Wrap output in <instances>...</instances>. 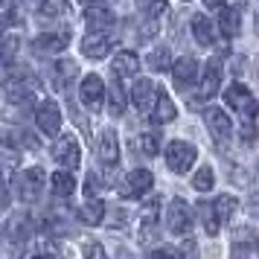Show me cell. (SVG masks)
<instances>
[{"mask_svg": "<svg viewBox=\"0 0 259 259\" xmlns=\"http://www.w3.org/2000/svg\"><path fill=\"white\" fill-rule=\"evenodd\" d=\"M160 146H163V137H160L157 131H146V134L137 137V149H140L143 154H149V157H154V154L160 152Z\"/></svg>", "mask_w": 259, "mask_h": 259, "instance_id": "cell-30", "label": "cell"}, {"mask_svg": "<svg viewBox=\"0 0 259 259\" xmlns=\"http://www.w3.org/2000/svg\"><path fill=\"white\" fill-rule=\"evenodd\" d=\"M256 32H259V15H256Z\"/></svg>", "mask_w": 259, "mask_h": 259, "instance_id": "cell-46", "label": "cell"}, {"mask_svg": "<svg viewBox=\"0 0 259 259\" xmlns=\"http://www.w3.org/2000/svg\"><path fill=\"white\" fill-rule=\"evenodd\" d=\"M230 259H259V233L253 227H236L230 239Z\"/></svg>", "mask_w": 259, "mask_h": 259, "instance_id": "cell-4", "label": "cell"}, {"mask_svg": "<svg viewBox=\"0 0 259 259\" xmlns=\"http://www.w3.org/2000/svg\"><path fill=\"white\" fill-rule=\"evenodd\" d=\"M6 250H9V259H21V253H24L26 247V239H29V230H32V224H29V219H26L24 212H18V215H12L9 222H6Z\"/></svg>", "mask_w": 259, "mask_h": 259, "instance_id": "cell-2", "label": "cell"}, {"mask_svg": "<svg viewBox=\"0 0 259 259\" xmlns=\"http://www.w3.org/2000/svg\"><path fill=\"white\" fill-rule=\"evenodd\" d=\"M114 76L117 79H131V76H137L140 73V59L131 53V50H122V53H117V59H114Z\"/></svg>", "mask_w": 259, "mask_h": 259, "instance_id": "cell-19", "label": "cell"}, {"mask_svg": "<svg viewBox=\"0 0 259 259\" xmlns=\"http://www.w3.org/2000/svg\"><path fill=\"white\" fill-rule=\"evenodd\" d=\"M82 6H88V9H96V6H102V0H79Z\"/></svg>", "mask_w": 259, "mask_h": 259, "instance_id": "cell-42", "label": "cell"}, {"mask_svg": "<svg viewBox=\"0 0 259 259\" xmlns=\"http://www.w3.org/2000/svg\"><path fill=\"white\" fill-rule=\"evenodd\" d=\"M157 239V201L146 204V215H143V224H140V242L149 245Z\"/></svg>", "mask_w": 259, "mask_h": 259, "instance_id": "cell-23", "label": "cell"}, {"mask_svg": "<svg viewBox=\"0 0 259 259\" xmlns=\"http://www.w3.org/2000/svg\"><path fill=\"white\" fill-rule=\"evenodd\" d=\"M219 26H222V35L224 38H233L239 35V9H224L222 18H219Z\"/></svg>", "mask_w": 259, "mask_h": 259, "instance_id": "cell-31", "label": "cell"}, {"mask_svg": "<svg viewBox=\"0 0 259 259\" xmlns=\"http://www.w3.org/2000/svg\"><path fill=\"white\" fill-rule=\"evenodd\" d=\"M84 259H108L105 247L99 245V242H84Z\"/></svg>", "mask_w": 259, "mask_h": 259, "instance_id": "cell-38", "label": "cell"}, {"mask_svg": "<svg viewBox=\"0 0 259 259\" xmlns=\"http://www.w3.org/2000/svg\"><path fill=\"white\" fill-rule=\"evenodd\" d=\"M212 184H215L212 169L210 166H201L198 172H195V178H192V187L198 189V192H207V189H212Z\"/></svg>", "mask_w": 259, "mask_h": 259, "instance_id": "cell-34", "label": "cell"}, {"mask_svg": "<svg viewBox=\"0 0 259 259\" xmlns=\"http://www.w3.org/2000/svg\"><path fill=\"white\" fill-rule=\"evenodd\" d=\"M163 157H166V166H169L175 175H187L189 169H192V163H195L198 152H195V146H192V143L172 140L169 146H166Z\"/></svg>", "mask_w": 259, "mask_h": 259, "instance_id": "cell-3", "label": "cell"}, {"mask_svg": "<svg viewBox=\"0 0 259 259\" xmlns=\"http://www.w3.org/2000/svg\"><path fill=\"white\" fill-rule=\"evenodd\" d=\"M212 204H215V212H219V219H222V222H230V219H233V212H236V207H239V201H236L233 195H219Z\"/></svg>", "mask_w": 259, "mask_h": 259, "instance_id": "cell-33", "label": "cell"}, {"mask_svg": "<svg viewBox=\"0 0 259 259\" xmlns=\"http://www.w3.org/2000/svg\"><path fill=\"white\" fill-rule=\"evenodd\" d=\"M166 9H169V3H166V0H137V12H140L143 18H146V24H149L146 38L157 32V21L166 15Z\"/></svg>", "mask_w": 259, "mask_h": 259, "instance_id": "cell-18", "label": "cell"}, {"mask_svg": "<svg viewBox=\"0 0 259 259\" xmlns=\"http://www.w3.org/2000/svg\"><path fill=\"white\" fill-rule=\"evenodd\" d=\"M175 114H178L175 102L160 91V94H157V102H154V111H152V122H160V125H163V122H172Z\"/></svg>", "mask_w": 259, "mask_h": 259, "instance_id": "cell-26", "label": "cell"}, {"mask_svg": "<svg viewBox=\"0 0 259 259\" xmlns=\"http://www.w3.org/2000/svg\"><path fill=\"white\" fill-rule=\"evenodd\" d=\"M50 187H53L56 198H70L73 192H76V181H73L70 172H56V175L50 178Z\"/></svg>", "mask_w": 259, "mask_h": 259, "instance_id": "cell-27", "label": "cell"}, {"mask_svg": "<svg viewBox=\"0 0 259 259\" xmlns=\"http://www.w3.org/2000/svg\"><path fill=\"white\" fill-rule=\"evenodd\" d=\"M224 102L242 117V143H245V146H253L256 137H259V131H256V117H259L256 96L250 94L245 84L233 82L227 91H224Z\"/></svg>", "mask_w": 259, "mask_h": 259, "instance_id": "cell-1", "label": "cell"}, {"mask_svg": "<svg viewBox=\"0 0 259 259\" xmlns=\"http://www.w3.org/2000/svg\"><path fill=\"white\" fill-rule=\"evenodd\" d=\"M84 24H88L91 32H105L108 26L114 24V15L108 12V9H102V6H96V9L84 12Z\"/></svg>", "mask_w": 259, "mask_h": 259, "instance_id": "cell-25", "label": "cell"}, {"mask_svg": "<svg viewBox=\"0 0 259 259\" xmlns=\"http://www.w3.org/2000/svg\"><path fill=\"white\" fill-rule=\"evenodd\" d=\"M207 3V9H219V6H224V0H204Z\"/></svg>", "mask_w": 259, "mask_h": 259, "instance_id": "cell-44", "label": "cell"}, {"mask_svg": "<svg viewBox=\"0 0 259 259\" xmlns=\"http://www.w3.org/2000/svg\"><path fill=\"white\" fill-rule=\"evenodd\" d=\"M184 3H189V0H184Z\"/></svg>", "mask_w": 259, "mask_h": 259, "instance_id": "cell-47", "label": "cell"}, {"mask_svg": "<svg viewBox=\"0 0 259 259\" xmlns=\"http://www.w3.org/2000/svg\"><path fill=\"white\" fill-rule=\"evenodd\" d=\"M6 99L12 102V105H29L32 102V84H24V76L15 82L12 76H6Z\"/></svg>", "mask_w": 259, "mask_h": 259, "instance_id": "cell-20", "label": "cell"}, {"mask_svg": "<svg viewBox=\"0 0 259 259\" xmlns=\"http://www.w3.org/2000/svg\"><path fill=\"white\" fill-rule=\"evenodd\" d=\"M76 76H79L76 61H59V64H53V88L56 91H67Z\"/></svg>", "mask_w": 259, "mask_h": 259, "instance_id": "cell-21", "label": "cell"}, {"mask_svg": "<svg viewBox=\"0 0 259 259\" xmlns=\"http://www.w3.org/2000/svg\"><path fill=\"white\" fill-rule=\"evenodd\" d=\"M26 3V9H35V12H44V3L47 0H24Z\"/></svg>", "mask_w": 259, "mask_h": 259, "instance_id": "cell-41", "label": "cell"}, {"mask_svg": "<svg viewBox=\"0 0 259 259\" xmlns=\"http://www.w3.org/2000/svg\"><path fill=\"white\" fill-rule=\"evenodd\" d=\"M96 152H99V160L108 166V169H117L119 166V140H117V131L105 128L99 134V143H96Z\"/></svg>", "mask_w": 259, "mask_h": 259, "instance_id": "cell-13", "label": "cell"}, {"mask_svg": "<svg viewBox=\"0 0 259 259\" xmlns=\"http://www.w3.org/2000/svg\"><path fill=\"white\" fill-rule=\"evenodd\" d=\"M102 189V178L96 175V172H91L88 175V181H84V195H88V201H94V195Z\"/></svg>", "mask_w": 259, "mask_h": 259, "instance_id": "cell-35", "label": "cell"}, {"mask_svg": "<svg viewBox=\"0 0 259 259\" xmlns=\"http://www.w3.org/2000/svg\"><path fill=\"white\" fill-rule=\"evenodd\" d=\"M105 82L96 76V73H91V76H84L82 84H79V102H82L91 114H99L102 111V105H105Z\"/></svg>", "mask_w": 259, "mask_h": 259, "instance_id": "cell-5", "label": "cell"}, {"mask_svg": "<svg viewBox=\"0 0 259 259\" xmlns=\"http://www.w3.org/2000/svg\"><path fill=\"white\" fill-rule=\"evenodd\" d=\"M219 88H222V64L215 59H210L204 64V73H201V82L195 88V94H198V99H212L219 94Z\"/></svg>", "mask_w": 259, "mask_h": 259, "instance_id": "cell-10", "label": "cell"}, {"mask_svg": "<svg viewBox=\"0 0 259 259\" xmlns=\"http://www.w3.org/2000/svg\"><path fill=\"white\" fill-rule=\"evenodd\" d=\"M192 35L201 47H212L215 44V29H212L207 15H192Z\"/></svg>", "mask_w": 259, "mask_h": 259, "instance_id": "cell-22", "label": "cell"}, {"mask_svg": "<svg viewBox=\"0 0 259 259\" xmlns=\"http://www.w3.org/2000/svg\"><path fill=\"white\" fill-rule=\"evenodd\" d=\"M184 259H195V245H192L189 236H187V242H184Z\"/></svg>", "mask_w": 259, "mask_h": 259, "instance_id": "cell-40", "label": "cell"}, {"mask_svg": "<svg viewBox=\"0 0 259 259\" xmlns=\"http://www.w3.org/2000/svg\"><path fill=\"white\" fill-rule=\"evenodd\" d=\"M152 172L149 169H134V172H128V178L122 181V187H119V198H140V195H146L149 189H152Z\"/></svg>", "mask_w": 259, "mask_h": 259, "instance_id": "cell-9", "label": "cell"}, {"mask_svg": "<svg viewBox=\"0 0 259 259\" xmlns=\"http://www.w3.org/2000/svg\"><path fill=\"white\" fill-rule=\"evenodd\" d=\"M35 259H59V256H53V253H41V256H35Z\"/></svg>", "mask_w": 259, "mask_h": 259, "instance_id": "cell-45", "label": "cell"}, {"mask_svg": "<svg viewBox=\"0 0 259 259\" xmlns=\"http://www.w3.org/2000/svg\"><path fill=\"white\" fill-rule=\"evenodd\" d=\"M146 67L154 73H163V70H172L175 64L169 61V50L166 47H154L152 53H149V59H146Z\"/></svg>", "mask_w": 259, "mask_h": 259, "instance_id": "cell-29", "label": "cell"}, {"mask_svg": "<svg viewBox=\"0 0 259 259\" xmlns=\"http://www.w3.org/2000/svg\"><path fill=\"white\" fill-rule=\"evenodd\" d=\"M195 210H198V215H201V224H204L207 236L219 233L222 219H219V212H215V204H210V201H198V204H195Z\"/></svg>", "mask_w": 259, "mask_h": 259, "instance_id": "cell-24", "label": "cell"}, {"mask_svg": "<svg viewBox=\"0 0 259 259\" xmlns=\"http://www.w3.org/2000/svg\"><path fill=\"white\" fill-rule=\"evenodd\" d=\"M79 219H82L84 224H102V219H105V204L99 198L82 204V207H79Z\"/></svg>", "mask_w": 259, "mask_h": 259, "instance_id": "cell-28", "label": "cell"}, {"mask_svg": "<svg viewBox=\"0 0 259 259\" xmlns=\"http://www.w3.org/2000/svg\"><path fill=\"white\" fill-rule=\"evenodd\" d=\"M44 184H47V175H44V169H24L21 175H18V198L24 201V204H32V201L41 198V192H44Z\"/></svg>", "mask_w": 259, "mask_h": 259, "instance_id": "cell-6", "label": "cell"}, {"mask_svg": "<svg viewBox=\"0 0 259 259\" xmlns=\"http://www.w3.org/2000/svg\"><path fill=\"white\" fill-rule=\"evenodd\" d=\"M166 227H169V233H175V236H189V230H192V210H189V204L184 198H175L169 204Z\"/></svg>", "mask_w": 259, "mask_h": 259, "instance_id": "cell-7", "label": "cell"}, {"mask_svg": "<svg viewBox=\"0 0 259 259\" xmlns=\"http://www.w3.org/2000/svg\"><path fill=\"white\" fill-rule=\"evenodd\" d=\"M15 50H18V38L9 32V35H6V53H3V64H6V70H12V56H15Z\"/></svg>", "mask_w": 259, "mask_h": 259, "instance_id": "cell-37", "label": "cell"}, {"mask_svg": "<svg viewBox=\"0 0 259 259\" xmlns=\"http://www.w3.org/2000/svg\"><path fill=\"white\" fill-rule=\"evenodd\" d=\"M35 122H38V128L44 131L47 137H56V134L61 131V111H59V105H56L53 99H44V102L38 105Z\"/></svg>", "mask_w": 259, "mask_h": 259, "instance_id": "cell-11", "label": "cell"}, {"mask_svg": "<svg viewBox=\"0 0 259 259\" xmlns=\"http://www.w3.org/2000/svg\"><path fill=\"white\" fill-rule=\"evenodd\" d=\"M250 212H253V215H259V195H253V198H250Z\"/></svg>", "mask_w": 259, "mask_h": 259, "instance_id": "cell-43", "label": "cell"}, {"mask_svg": "<svg viewBox=\"0 0 259 259\" xmlns=\"http://www.w3.org/2000/svg\"><path fill=\"white\" fill-rule=\"evenodd\" d=\"M108 94H111V111H114V117L125 114V91H122V84H119L117 76H114V82L108 88Z\"/></svg>", "mask_w": 259, "mask_h": 259, "instance_id": "cell-32", "label": "cell"}, {"mask_svg": "<svg viewBox=\"0 0 259 259\" xmlns=\"http://www.w3.org/2000/svg\"><path fill=\"white\" fill-rule=\"evenodd\" d=\"M111 35L108 32H88V38L82 41V56H88V59H105L108 53H111Z\"/></svg>", "mask_w": 259, "mask_h": 259, "instance_id": "cell-17", "label": "cell"}, {"mask_svg": "<svg viewBox=\"0 0 259 259\" xmlns=\"http://www.w3.org/2000/svg\"><path fill=\"white\" fill-rule=\"evenodd\" d=\"M146 259H178V253H175V247H157V250H152Z\"/></svg>", "mask_w": 259, "mask_h": 259, "instance_id": "cell-39", "label": "cell"}, {"mask_svg": "<svg viewBox=\"0 0 259 259\" xmlns=\"http://www.w3.org/2000/svg\"><path fill=\"white\" fill-rule=\"evenodd\" d=\"M172 79H175V84L187 94L189 88L195 84V79H198V61L192 59V56H184V59L175 61V67H172Z\"/></svg>", "mask_w": 259, "mask_h": 259, "instance_id": "cell-14", "label": "cell"}, {"mask_svg": "<svg viewBox=\"0 0 259 259\" xmlns=\"http://www.w3.org/2000/svg\"><path fill=\"white\" fill-rule=\"evenodd\" d=\"M67 44H70V32H47L32 41V50H35V56H56Z\"/></svg>", "mask_w": 259, "mask_h": 259, "instance_id": "cell-16", "label": "cell"}, {"mask_svg": "<svg viewBox=\"0 0 259 259\" xmlns=\"http://www.w3.org/2000/svg\"><path fill=\"white\" fill-rule=\"evenodd\" d=\"M53 160L61 166H67V169H76L79 166V160H82V152H79V143H76V137L73 134H64V137H59V140L53 143Z\"/></svg>", "mask_w": 259, "mask_h": 259, "instance_id": "cell-8", "label": "cell"}, {"mask_svg": "<svg viewBox=\"0 0 259 259\" xmlns=\"http://www.w3.org/2000/svg\"><path fill=\"white\" fill-rule=\"evenodd\" d=\"M204 119H207V128H210V134L215 137L219 146H224V143L230 140V134H233V122H230V117L224 114L222 108H207Z\"/></svg>", "mask_w": 259, "mask_h": 259, "instance_id": "cell-12", "label": "cell"}, {"mask_svg": "<svg viewBox=\"0 0 259 259\" xmlns=\"http://www.w3.org/2000/svg\"><path fill=\"white\" fill-rule=\"evenodd\" d=\"M157 94H160V91H157L149 79H137V82H134V88H131V99H134V105L140 108V111H146L149 117H152V111H154Z\"/></svg>", "mask_w": 259, "mask_h": 259, "instance_id": "cell-15", "label": "cell"}, {"mask_svg": "<svg viewBox=\"0 0 259 259\" xmlns=\"http://www.w3.org/2000/svg\"><path fill=\"white\" fill-rule=\"evenodd\" d=\"M67 12V0H47L44 3V15L47 18H56V15H64Z\"/></svg>", "mask_w": 259, "mask_h": 259, "instance_id": "cell-36", "label": "cell"}]
</instances>
